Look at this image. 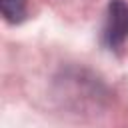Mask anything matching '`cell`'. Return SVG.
I'll return each mask as SVG.
<instances>
[{"mask_svg": "<svg viewBox=\"0 0 128 128\" xmlns=\"http://www.w3.org/2000/svg\"><path fill=\"white\" fill-rule=\"evenodd\" d=\"M102 40L110 50H118L128 40V2L110 0L106 8Z\"/></svg>", "mask_w": 128, "mask_h": 128, "instance_id": "cell-1", "label": "cell"}, {"mask_svg": "<svg viewBox=\"0 0 128 128\" xmlns=\"http://www.w3.org/2000/svg\"><path fill=\"white\" fill-rule=\"evenodd\" d=\"M0 10L6 22L18 24L26 16V0H0Z\"/></svg>", "mask_w": 128, "mask_h": 128, "instance_id": "cell-2", "label": "cell"}]
</instances>
